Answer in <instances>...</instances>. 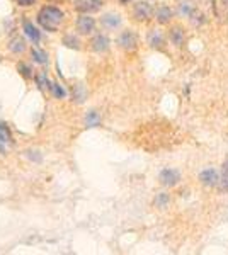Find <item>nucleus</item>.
I'll return each mask as SVG.
<instances>
[{"label":"nucleus","instance_id":"obj_24","mask_svg":"<svg viewBox=\"0 0 228 255\" xmlns=\"http://www.w3.org/2000/svg\"><path fill=\"white\" fill-rule=\"evenodd\" d=\"M49 92H51V96L55 99H65L67 97V90L61 84H58V82H51V85H49Z\"/></svg>","mask_w":228,"mask_h":255},{"label":"nucleus","instance_id":"obj_15","mask_svg":"<svg viewBox=\"0 0 228 255\" xmlns=\"http://www.w3.org/2000/svg\"><path fill=\"white\" fill-rule=\"evenodd\" d=\"M9 51L14 53V55H22L26 51V39L19 34L12 36L9 39Z\"/></svg>","mask_w":228,"mask_h":255},{"label":"nucleus","instance_id":"obj_6","mask_svg":"<svg viewBox=\"0 0 228 255\" xmlns=\"http://www.w3.org/2000/svg\"><path fill=\"white\" fill-rule=\"evenodd\" d=\"M167 38H169V43L176 48H182L186 44V39H188V32L182 26L179 24H174V26L169 27L167 31Z\"/></svg>","mask_w":228,"mask_h":255},{"label":"nucleus","instance_id":"obj_16","mask_svg":"<svg viewBox=\"0 0 228 255\" xmlns=\"http://www.w3.org/2000/svg\"><path fill=\"white\" fill-rule=\"evenodd\" d=\"M31 58H32V61H34L36 65H41V67H44V65L49 63L48 53L44 51V49L38 48V46H32L31 48Z\"/></svg>","mask_w":228,"mask_h":255},{"label":"nucleus","instance_id":"obj_3","mask_svg":"<svg viewBox=\"0 0 228 255\" xmlns=\"http://www.w3.org/2000/svg\"><path fill=\"white\" fill-rule=\"evenodd\" d=\"M118 46L126 53H135L138 49V44H140V39H138V34L133 31V29H124L119 32L118 39H116Z\"/></svg>","mask_w":228,"mask_h":255},{"label":"nucleus","instance_id":"obj_28","mask_svg":"<svg viewBox=\"0 0 228 255\" xmlns=\"http://www.w3.org/2000/svg\"><path fill=\"white\" fill-rule=\"evenodd\" d=\"M119 3H121V5H128V3L131 2V0H118Z\"/></svg>","mask_w":228,"mask_h":255},{"label":"nucleus","instance_id":"obj_13","mask_svg":"<svg viewBox=\"0 0 228 255\" xmlns=\"http://www.w3.org/2000/svg\"><path fill=\"white\" fill-rule=\"evenodd\" d=\"M123 19L119 14H114V12H107L101 17V26L104 27L107 31H113V29H118L119 26H121Z\"/></svg>","mask_w":228,"mask_h":255},{"label":"nucleus","instance_id":"obj_10","mask_svg":"<svg viewBox=\"0 0 228 255\" xmlns=\"http://www.w3.org/2000/svg\"><path fill=\"white\" fill-rule=\"evenodd\" d=\"M104 5V0H75V10L78 14H94Z\"/></svg>","mask_w":228,"mask_h":255},{"label":"nucleus","instance_id":"obj_26","mask_svg":"<svg viewBox=\"0 0 228 255\" xmlns=\"http://www.w3.org/2000/svg\"><path fill=\"white\" fill-rule=\"evenodd\" d=\"M36 2H38V0H15V3H17L19 7H31V5H34Z\"/></svg>","mask_w":228,"mask_h":255},{"label":"nucleus","instance_id":"obj_14","mask_svg":"<svg viewBox=\"0 0 228 255\" xmlns=\"http://www.w3.org/2000/svg\"><path fill=\"white\" fill-rule=\"evenodd\" d=\"M12 143V131L10 128L7 126V123L0 121V153H5L7 151V145Z\"/></svg>","mask_w":228,"mask_h":255},{"label":"nucleus","instance_id":"obj_1","mask_svg":"<svg viewBox=\"0 0 228 255\" xmlns=\"http://www.w3.org/2000/svg\"><path fill=\"white\" fill-rule=\"evenodd\" d=\"M65 20V12L58 5H44L41 7L38 15H36V22L43 31L46 32H56Z\"/></svg>","mask_w":228,"mask_h":255},{"label":"nucleus","instance_id":"obj_9","mask_svg":"<svg viewBox=\"0 0 228 255\" xmlns=\"http://www.w3.org/2000/svg\"><path fill=\"white\" fill-rule=\"evenodd\" d=\"M174 9L171 5H167V3H159V5L155 7V14H153V19L157 20V22L160 24V26H167V24L172 22L174 19Z\"/></svg>","mask_w":228,"mask_h":255},{"label":"nucleus","instance_id":"obj_23","mask_svg":"<svg viewBox=\"0 0 228 255\" xmlns=\"http://www.w3.org/2000/svg\"><path fill=\"white\" fill-rule=\"evenodd\" d=\"M32 80H34L36 87H38L39 90L49 89V85H51V82H49L48 75H46V72H39V73H36L34 79H32Z\"/></svg>","mask_w":228,"mask_h":255},{"label":"nucleus","instance_id":"obj_5","mask_svg":"<svg viewBox=\"0 0 228 255\" xmlns=\"http://www.w3.org/2000/svg\"><path fill=\"white\" fill-rule=\"evenodd\" d=\"M167 34H165L164 31L159 29V27H155V29H150L147 34V43L148 46L152 49H157V51H165V48H167Z\"/></svg>","mask_w":228,"mask_h":255},{"label":"nucleus","instance_id":"obj_22","mask_svg":"<svg viewBox=\"0 0 228 255\" xmlns=\"http://www.w3.org/2000/svg\"><path fill=\"white\" fill-rule=\"evenodd\" d=\"M220 191L228 192V158L223 162V168L220 172V184H218Z\"/></svg>","mask_w":228,"mask_h":255},{"label":"nucleus","instance_id":"obj_19","mask_svg":"<svg viewBox=\"0 0 228 255\" xmlns=\"http://www.w3.org/2000/svg\"><path fill=\"white\" fill-rule=\"evenodd\" d=\"M61 43H63L65 48L68 49H75V51H78V49L82 48V41L80 38H78L77 34H73V32H68V34L63 36V39H61Z\"/></svg>","mask_w":228,"mask_h":255},{"label":"nucleus","instance_id":"obj_17","mask_svg":"<svg viewBox=\"0 0 228 255\" xmlns=\"http://www.w3.org/2000/svg\"><path fill=\"white\" fill-rule=\"evenodd\" d=\"M196 5H194L193 2H189V0H186V2H181L179 7H177V14L181 15V17H188V19H193L194 15H196Z\"/></svg>","mask_w":228,"mask_h":255},{"label":"nucleus","instance_id":"obj_18","mask_svg":"<svg viewBox=\"0 0 228 255\" xmlns=\"http://www.w3.org/2000/svg\"><path fill=\"white\" fill-rule=\"evenodd\" d=\"M85 99H87V89L84 84L78 82V84H75L72 87V101L75 102V104H84Z\"/></svg>","mask_w":228,"mask_h":255},{"label":"nucleus","instance_id":"obj_20","mask_svg":"<svg viewBox=\"0 0 228 255\" xmlns=\"http://www.w3.org/2000/svg\"><path fill=\"white\" fill-rule=\"evenodd\" d=\"M84 125L87 129H92V128H97L101 126V114L97 113L95 109L89 111V113L85 114V119H84Z\"/></svg>","mask_w":228,"mask_h":255},{"label":"nucleus","instance_id":"obj_12","mask_svg":"<svg viewBox=\"0 0 228 255\" xmlns=\"http://www.w3.org/2000/svg\"><path fill=\"white\" fill-rule=\"evenodd\" d=\"M200 180L203 186L206 187H218L220 184V172L217 168H205V170L200 172Z\"/></svg>","mask_w":228,"mask_h":255},{"label":"nucleus","instance_id":"obj_8","mask_svg":"<svg viewBox=\"0 0 228 255\" xmlns=\"http://www.w3.org/2000/svg\"><path fill=\"white\" fill-rule=\"evenodd\" d=\"M159 180L164 187H176L181 182V172L177 168H162Z\"/></svg>","mask_w":228,"mask_h":255},{"label":"nucleus","instance_id":"obj_27","mask_svg":"<svg viewBox=\"0 0 228 255\" xmlns=\"http://www.w3.org/2000/svg\"><path fill=\"white\" fill-rule=\"evenodd\" d=\"M27 157L31 158V160H34V162H41V155H39V151H32V150H29L27 151Z\"/></svg>","mask_w":228,"mask_h":255},{"label":"nucleus","instance_id":"obj_4","mask_svg":"<svg viewBox=\"0 0 228 255\" xmlns=\"http://www.w3.org/2000/svg\"><path fill=\"white\" fill-rule=\"evenodd\" d=\"M95 27H97V20H95L90 14H78V17L75 20V29L78 34L82 36H89L94 34Z\"/></svg>","mask_w":228,"mask_h":255},{"label":"nucleus","instance_id":"obj_25","mask_svg":"<svg viewBox=\"0 0 228 255\" xmlns=\"http://www.w3.org/2000/svg\"><path fill=\"white\" fill-rule=\"evenodd\" d=\"M169 203H171V196H169L167 192H159V194L155 196V199H153V204H155L157 208H160V209L167 208Z\"/></svg>","mask_w":228,"mask_h":255},{"label":"nucleus","instance_id":"obj_7","mask_svg":"<svg viewBox=\"0 0 228 255\" xmlns=\"http://www.w3.org/2000/svg\"><path fill=\"white\" fill-rule=\"evenodd\" d=\"M90 49L94 53H107L111 48V39L106 32H95L90 38Z\"/></svg>","mask_w":228,"mask_h":255},{"label":"nucleus","instance_id":"obj_11","mask_svg":"<svg viewBox=\"0 0 228 255\" xmlns=\"http://www.w3.org/2000/svg\"><path fill=\"white\" fill-rule=\"evenodd\" d=\"M22 31H24V34H26V38L31 41L32 44H39L41 43V27L39 26H36L32 20H29V19H24L22 20Z\"/></svg>","mask_w":228,"mask_h":255},{"label":"nucleus","instance_id":"obj_21","mask_svg":"<svg viewBox=\"0 0 228 255\" xmlns=\"http://www.w3.org/2000/svg\"><path fill=\"white\" fill-rule=\"evenodd\" d=\"M17 72H19V75L22 77L24 80H32V79H34V75H36V73L32 72L31 65L24 63V61H19V63H17Z\"/></svg>","mask_w":228,"mask_h":255},{"label":"nucleus","instance_id":"obj_2","mask_svg":"<svg viewBox=\"0 0 228 255\" xmlns=\"http://www.w3.org/2000/svg\"><path fill=\"white\" fill-rule=\"evenodd\" d=\"M133 19L138 20V22H148L150 19H153V14H155V5L148 0H138V2L133 3Z\"/></svg>","mask_w":228,"mask_h":255}]
</instances>
